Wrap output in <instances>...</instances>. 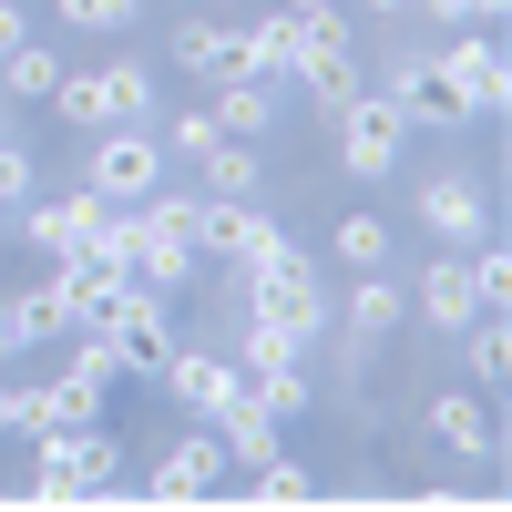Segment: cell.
I'll return each instance as SVG.
<instances>
[{"mask_svg": "<svg viewBox=\"0 0 512 512\" xmlns=\"http://www.w3.org/2000/svg\"><path fill=\"white\" fill-rule=\"evenodd\" d=\"M451 72H461V93H472V113H502L512 62H502V41H492V31H461V41H451Z\"/></svg>", "mask_w": 512, "mask_h": 512, "instance_id": "21", "label": "cell"}, {"mask_svg": "<svg viewBox=\"0 0 512 512\" xmlns=\"http://www.w3.org/2000/svg\"><path fill=\"white\" fill-rule=\"evenodd\" d=\"M154 185H164V134H154V123H113V134H93V154H82V195L144 205Z\"/></svg>", "mask_w": 512, "mask_h": 512, "instance_id": "3", "label": "cell"}, {"mask_svg": "<svg viewBox=\"0 0 512 512\" xmlns=\"http://www.w3.org/2000/svg\"><path fill=\"white\" fill-rule=\"evenodd\" d=\"M154 390H175L185 410H205V420H216L236 390H246V369L236 359H216V349H175V359H164V379H154Z\"/></svg>", "mask_w": 512, "mask_h": 512, "instance_id": "13", "label": "cell"}, {"mask_svg": "<svg viewBox=\"0 0 512 512\" xmlns=\"http://www.w3.org/2000/svg\"><path fill=\"white\" fill-rule=\"evenodd\" d=\"M236 52H246L256 82H297V62H308V21H297V11H267V21L236 31Z\"/></svg>", "mask_w": 512, "mask_h": 512, "instance_id": "15", "label": "cell"}, {"mask_svg": "<svg viewBox=\"0 0 512 512\" xmlns=\"http://www.w3.org/2000/svg\"><path fill=\"white\" fill-rule=\"evenodd\" d=\"M328 256H338L349 277L390 267V216H369V205H359V216H338V226H328Z\"/></svg>", "mask_w": 512, "mask_h": 512, "instance_id": "22", "label": "cell"}, {"mask_svg": "<svg viewBox=\"0 0 512 512\" xmlns=\"http://www.w3.org/2000/svg\"><path fill=\"white\" fill-rule=\"evenodd\" d=\"M21 41H31V11H21V0H0V62H11Z\"/></svg>", "mask_w": 512, "mask_h": 512, "instance_id": "30", "label": "cell"}, {"mask_svg": "<svg viewBox=\"0 0 512 512\" xmlns=\"http://www.w3.org/2000/svg\"><path fill=\"white\" fill-rule=\"evenodd\" d=\"M205 123H216V134H236V144H256V134L277 123V82H256V72L216 82V93H205Z\"/></svg>", "mask_w": 512, "mask_h": 512, "instance_id": "19", "label": "cell"}, {"mask_svg": "<svg viewBox=\"0 0 512 512\" xmlns=\"http://www.w3.org/2000/svg\"><path fill=\"white\" fill-rule=\"evenodd\" d=\"M512 379V338H502V308L472 318V390H502Z\"/></svg>", "mask_w": 512, "mask_h": 512, "instance_id": "25", "label": "cell"}, {"mask_svg": "<svg viewBox=\"0 0 512 512\" xmlns=\"http://www.w3.org/2000/svg\"><path fill=\"white\" fill-rule=\"evenodd\" d=\"M246 318H256V328H277L287 349H308V338L328 328V297H318L308 267H277V277H246Z\"/></svg>", "mask_w": 512, "mask_h": 512, "instance_id": "7", "label": "cell"}, {"mask_svg": "<svg viewBox=\"0 0 512 512\" xmlns=\"http://www.w3.org/2000/svg\"><path fill=\"white\" fill-rule=\"evenodd\" d=\"M410 318V287L390 277V267H369V277H349V338H359V359L379 349V338H390Z\"/></svg>", "mask_w": 512, "mask_h": 512, "instance_id": "18", "label": "cell"}, {"mask_svg": "<svg viewBox=\"0 0 512 512\" xmlns=\"http://www.w3.org/2000/svg\"><path fill=\"white\" fill-rule=\"evenodd\" d=\"M62 72H72V62H62V52H52V41H41V31L21 41V52H11V62H0V82H11V93H21V103H52V93H62Z\"/></svg>", "mask_w": 512, "mask_h": 512, "instance_id": "23", "label": "cell"}, {"mask_svg": "<svg viewBox=\"0 0 512 512\" xmlns=\"http://www.w3.org/2000/svg\"><path fill=\"white\" fill-rule=\"evenodd\" d=\"M256 185H267L256 144H236V134H205V144H195V195H216V205H246Z\"/></svg>", "mask_w": 512, "mask_h": 512, "instance_id": "16", "label": "cell"}, {"mask_svg": "<svg viewBox=\"0 0 512 512\" xmlns=\"http://www.w3.org/2000/svg\"><path fill=\"white\" fill-rule=\"evenodd\" d=\"M216 11H236V0H216Z\"/></svg>", "mask_w": 512, "mask_h": 512, "instance_id": "35", "label": "cell"}, {"mask_svg": "<svg viewBox=\"0 0 512 512\" xmlns=\"http://www.w3.org/2000/svg\"><path fill=\"white\" fill-rule=\"evenodd\" d=\"M31 492H52V502H72V492H103L113 472H123V441L103 431V420H82V431H41L31 441Z\"/></svg>", "mask_w": 512, "mask_h": 512, "instance_id": "5", "label": "cell"}, {"mask_svg": "<svg viewBox=\"0 0 512 512\" xmlns=\"http://www.w3.org/2000/svg\"><path fill=\"white\" fill-rule=\"evenodd\" d=\"M277 11H297V21H349V0H277Z\"/></svg>", "mask_w": 512, "mask_h": 512, "instance_id": "32", "label": "cell"}, {"mask_svg": "<svg viewBox=\"0 0 512 512\" xmlns=\"http://www.w3.org/2000/svg\"><path fill=\"white\" fill-rule=\"evenodd\" d=\"M205 431L226 441V472H267V461L287 451V420H277L267 400H256V390H236V400H226L216 420H205Z\"/></svg>", "mask_w": 512, "mask_h": 512, "instance_id": "8", "label": "cell"}, {"mask_svg": "<svg viewBox=\"0 0 512 512\" xmlns=\"http://www.w3.org/2000/svg\"><path fill=\"white\" fill-rule=\"evenodd\" d=\"M103 349H113L123 379H164V359L185 349V338H175V308H164V287H134V277H123L113 318H103Z\"/></svg>", "mask_w": 512, "mask_h": 512, "instance_id": "2", "label": "cell"}, {"mask_svg": "<svg viewBox=\"0 0 512 512\" xmlns=\"http://www.w3.org/2000/svg\"><path fill=\"white\" fill-rule=\"evenodd\" d=\"M400 144H410L400 103H390V93H369V82H359V93L338 103V164H349L359 185H379V175H390V164H400Z\"/></svg>", "mask_w": 512, "mask_h": 512, "instance_id": "6", "label": "cell"}, {"mask_svg": "<svg viewBox=\"0 0 512 512\" xmlns=\"http://www.w3.org/2000/svg\"><path fill=\"white\" fill-rule=\"evenodd\" d=\"M21 195H31V154L0 144V205H21Z\"/></svg>", "mask_w": 512, "mask_h": 512, "instance_id": "29", "label": "cell"}, {"mask_svg": "<svg viewBox=\"0 0 512 512\" xmlns=\"http://www.w3.org/2000/svg\"><path fill=\"white\" fill-rule=\"evenodd\" d=\"M52 11H62L72 31H134V11H144V0H52Z\"/></svg>", "mask_w": 512, "mask_h": 512, "instance_id": "28", "label": "cell"}, {"mask_svg": "<svg viewBox=\"0 0 512 512\" xmlns=\"http://www.w3.org/2000/svg\"><path fill=\"white\" fill-rule=\"evenodd\" d=\"M431 441H451V451H472V461H502V431H492V410H482V390H431Z\"/></svg>", "mask_w": 512, "mask_h": 512, "instance_id": "17", "label": "cell"}, {"mask_svg": "<svg viewBox=\"0 0 512 512\" xmlns=\"http://www.w3.org/2000/svg\"><path fill=\"white\" fill-rule=\"evenodd\" d=\"M461 267H472V297H482V308H512V256H502V236H472V246H461Z\"/></svg>", "mask_w": 512, "mask_h": 512, "instance_id": "24", "label": "cell"}, {"mask_svg": "<svg viewBox=\"0 0 512 512\" xmlns=\"http://www.w3.org/2000/svg\"><path fill=\"white\" fill-rule=\"evenodd\" d=\"M62 123L82 134H113V123H154V72L144 62H93V72H62Z\"/></svg>", "mask_w": 512, "mask_h": 512, "instance_id": "1", "label": "cell"}, {"mask_svg": "<svg viewBox=\"0 0 512 512\" xmlns=\"http://www.w3.org/2000/svg\"><path fill=\"white\" fill-rule=\"evenodd\" d=\"M246 482H256V502H308V492H318V472H308V461H287V451L267 461V472H246Z\"/></svg>", "mask_w": 512, "mask_h": 512, "instance_id": "26", "label": "cell"}, {"mask_svg": "<svg viewBox=\"0 0 512 512\" xmlns=\"http://www.w3.org/2000/svg\"><path fill=\"white\" fill-rule=\"evenodd\" d=\"M379 93L400 103V123H410V134H451V123H472V93H461L451 52H400Z\"/></svg>", "mask_w": 512, "mask_h": 512, "instance_id": "4", "label": "cell"}, {"mask_svg": "<svg viewBox=\"0 0 512 512\" xmlns=\"http://www.w3.org/2000/svg\"><path fill=\"white\" fill-rule=\"evenodd\" d=\"M420 226H431L441 246H472V236H492V195L472 185V175H420V205H410Z\"/></svg>", "mask_w": 512, "mask_h": 512, "instance_id": "9", "label": "cell"}, {"mask_svg": "<svg viewBox=\"0 0 512 512\" xmlns=\"http://www.w3.org/2000/svg\"><path fill=\"white\" fill-rule=\"evenodd\" d=\"M164 62H185L195 82H205V93H216V82H236L246 72V52H236V21H175V41H164Z\"/></svg>", "mask_w": 512, "mask_h": 512, "instance_id": "14", "label": "cell"}, {"mask_svg": "<svg viewBox=\"0 0 512 512\" xmlns=\"http://www.w3.org/2000/svg\"><path fill=\"white\" fill-rule=\"evenodd\" d=\"M0 431L21 441V390H11V379H0Z\"/></svg>", "mask_w": 512, "mask_h": 512, "instance_id": "33", "label": "cell"}, {"mask_svg": "<svg viewBox=\"0 0 512 512\" xmlns=\"http://www.w3.org/2000/svg\"><path fill=\"white\" fill-rule=\"evenodd\" d=\"M93 226H103V195H21V236H31V256H52V267Z\"/></svg>", "mask_w": 512, "mask_h": 512, "instance_id": "11", "label": "cell"}, {"mask_svg": "<svg viewBox=\"0 0 512 512\" xmlns=\"http://www.w3.org/2000/svg\"><path fill=\"white\" fill-rule=\"evenodd\" d=\"M41 338H62V297H52V277L21 287V297H0V359H31Z\"/></svg>", "mask_w": 512, "mask_h": 512, "instance_id": "20", "label": "cell"}, {"mask_svg": "<svg viewBox=\"0 0 512 512\" xmlns=\"http://www.w3.org/2000/svg\"><path fill=\"white\" fill-rule=\"evenodd\" d=\"M349 11H369V21H390V11H410V0H349Z\"/></svg>", "mask_w": 512, "mask_h": 512, "instance_id": "34", "label": "cell"}, {"mask_svg": "<svg viewBox=\"0 0 512 512\" xmlns=\"http://www.w3.org/2000/svg\"><path fill=\"white\" fill-rule=\"evenodd\" d=\"M410 318H431V328H472V318H482V297H472V267H461V246H441L431 267H420V287H410Z\"/></svg>", "mask_w": 512, "mask_h": 512, "instance_id": "12", "label": "cell"}, {"mask_svg": "<svg viewBox=\"0 0 512 512\" xmlns=\"http://www.w3.org/2000/svg\"><path fill=\"white\" fill-rule=\"evenodd\" d=\"M236 369H246V379H277V369H297V349H287L277 328H256V318H246V349H236Z\"/></svg>", "mask_w": 512, "mask_h": 512, "instance_id": "27", "label": "cell"}, {"mask_svg": "<svg viewBox=\"0 0 512 512\" xmlns=\"http://www.w3.org/2000/svg\"><path fill=\"white\" fill-rule=\"evenodd\" d=\"M216 482H226V441H216V431H185V441H164V461L144 472V492H154V502H205Z\"/></svg>", "mask_w": 512, "mask_h": 512, "instance_id": "10", "label": "cell"}, {"mask_svg": "<svg viewBox=\"0 0 512 512\" xmlns=\"http://www.w3.org/2000/svg\"><path fill=\"white\" fill-rule=\"evenodd\" d=\"M420 11H441V21H492L502 0H420Z\"/></svg>", "mask_w": 512, "mask_h": 512, "instance_id": "31", "label": "cell"}]
</instances>
